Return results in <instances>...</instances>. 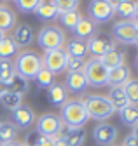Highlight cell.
I'll return each mask as SVG.
<instances>
[{"instance_id": "21", "label": "cell", "mask_w": 138, "mask_h": 146, "mask_svg": "<svg viewBox=\"0 0 138 146\" xmlns=\"http://www.w3.org/2000/svg\"><path fill=\"white\" fill-rule=\"evenodd\" d=\"M65 143L68 146H82L86 141V131L84 127H75V129H65V132L61 134Z\"/></svg>"}, {"instance_id": "38", "label": "cell", "mask_w": 138, "mask_h": 146, "mask_svg": "<svg viewBox=\"0 0 138 146\" xmlns=\"http://www.w3.org/2000/svg\"><path fill=\"white\" fill-rule=\"evenodd\" d=\"M123 146H138V132H136V129H135L133 132H129V134L124 137Z\"/></svg>"}, {"instance_id": "35", "label": "cell", "mask_w": 138, "mask_h": 146, "mask_svg": "<svg viewBox=\"0 0 138 146\" xmlns=\"http://www.w3.org/2000/svg\"><path fill=\"white\" fill-rule=\"evenodd\" d=\"M84 64L86 61L80 58H66L65 70H68V73H79V71H84Z\"/></svg>"}, {"instance_id": "7", "label": "cell", "mask_w": 138, "mask_h": 146, "mask_svg": "<svg viewBox=\"0 0 138 146\" xmlns=\"http://www.w3.org/2000/svg\"><path fill=\"white\" fill-rule=\"evenodd\" d=\"M88 12H89L88 19H91L94 25L109 23L115 16L114 14V2L112 0H93V2L88 4Z\"/></svg>"}, {"instance_id": "4", "label": "cell", "mask_w": 138, "mask_h": 146, "mask_svg": "<svg viewBox=\"0 0 138 146\" xmlns=\"http://www.w3.org/2000/svg\"><path fill=\"white\" fill-rule=\"evenodd\" d=\"M37 44L46 52L60 50L65 45V31L58 26H44L37 36Z\"/></svg>"}, {"instance_id": "26", "label": "cell", "mask_w": 138, "mask_h": 146, "mask_svg": "<svg viewBox=\"0 0 138 146\" xmlns=\"http://www.w3.org/2000/svg\"><path fill=\"white\" fill-rule=\"evenodd\" d=\"M0 104H2L5 110H11V111H14L16 108H19V106L23 104V98L18 96V94L9 92V90H5V92L0 96Z\"/></svg>"}, {"instance_id": "37", "label": "cell", "mask_w": 138, "mask_h": 146, "mask_svg": "<svg viewBox=\"0 0 138 146\" xmlns=\"http://www.w3.org/2000/svg\"><path fill=\"white\" fill-rule=\"evenodd\" d=\"M33 139L31 141H28V143H25V144H30V146H53V141H51L49 137H44V136H40V134H30Z\"/></svg>"}, {"instance_id": "9", "label": "cell", "mask_w": 138, "mask_h": 146, "mask_svg": "<svg viewBox=\"0 0 138 146\" xmlns=\"http://www.w3.org/2000/svg\"><path fill=\"white\" fill-rule=\"evenodd\" d=\"M66 54L63 49L60 50H49L44 54L42 58V64L47 71H51L53 75H60V73L65 71V66H66Z\"/></svg>"}, {"instance_id": "45", "label": "cell", "mask_w": 138, "mask_h": 146, "mask_svg": "<svg viewBox=\"0 0 138 146\" xmlns=\"http://www.w3.org/2000/svg\"><path fill=\"white\" fill-rule=\"evenodd\" d=\"M0 5H2V4H0Z\"/></svg>"}, {"instance_id": "43", "label": "cell", "mask_w": 138, "mask_h": 146, "mask_svg": "<svg viewBox=\"0 0 138 146\" xmlns=\"http://www.w3.org/2000/svg\"><path fill=\"white\" fill-rule=\"evenodd\" d=\"M21 146H30V144H25V143H23V144H21Z\"/></svg>"}, {"instance_id": "25", "label": "cell", "mask_w": 138, "mask_h": 146, "mask_svg": "<svg viewBox=\"0 0 138 146\" xmlns=\"http://www.w3.org/2000/svg\"><path fill=\"white\" fill-rule=\"evenodd\" d=\"M16 23V14L9 9V7H4L0 5V31H7L14 26Z\"/></svg>"}, {"instance_id": "23", "label": "cell", "mask_w": 138, "mask_h": 146, "mask_svg": "<svg viewBox=\"0 0 138 146\" xmlns=\"http://www.w3.org/2000/svg\"><path fill=\"white\" fill-rule=\"evenodd\" d=\"M65 54L68 58H80V59H84V56L88 54V45H86V42H82V40L72 38L66 44Z\"/></svg>"}, {"instance_id": "18", "label": "cell", "mask_w": 138, "mask_h": 146, "mask_svg": "<svg viewBox=\"0 0 138 146\" xmlns=\"http://www.w3.org/2000/svg\"><path fill=\"white\" fill-rule=\"evenodd\" d=\"M128 80H131V71L126 64H121L117 68L109 70V78H107L109 85H112V87L114 85H124Z\"/></svg>"}, {"instance_id": "30", "label": "cell", "mask_w": 138, "mask_h": 146, "mask_svg": "<svg viewBox=\"0 0 138 146\" xmlns=\"http://www.w3.org/2000/svg\"><path fill=\"white\" fill-rule=\"evenodd\" d=\"M33 80L37 82V87H39V89H49L51 85L54 84V75H53L51 71H47L46 68H42Z\"/></svg>"}, {"instance_id": "32", "label": "cell", "mask_w": 138, "mask_h": 146, "mask_svg": "<svg viewBox=\"0 0 138 146\" xmlns=\"http://www.w3.org/2000/svg\"><path fill=\"white\" fill-rule=\"evenodd\" d=\"M54 2V7L58 11V14H66V12H72V11H77L79 7V2L77 0H53Z\"/></svg>"}, {"instance_id": "13", "label": "cell", "mask_w": 138, "mask_h": 146, "mask_svg": "<svg viewBox=\"0 0 138 146\" xmlns=\"http://www.w3.org/2000/svg\"><path fill=\"white\" fill-rule=\"evenodd\" d=\"M114 14H117L123 21H136L138 17V4L129 2V0H121L114 2Z\"/></svg>"}, {"instance_id": "15", "label": "cell", "mask_w": 138, "mask_h": 146, "mask_svg": "<svg viewBox=\"0 0 138 146\" xmlns=\"http://www.w3.org/2000/svg\"><path fill=\"white\" fill-rule=\"evenodd\" d=\"M105 98L109 99V103L112 104V108L117 110V111H121L123 108H126L129 104V101L126 98V92H124V85H114V87H110V92Z\"/></svg>"}, {"instance_id": "1", "label": "cell", "mask_w": 138, "mask_h": 146, "mask_svg": "<svg viewBox=\"0 0 138 146\" xmlns=\"http://www.w3.org/2000/svg\"><path fill=\"white\" fill-rule=\"evenodd\" d=\"M14 71L16 75L23 77L25 80H33L37 77V73L44 68L42 64V56L37 54L35 50H23L19 54H16L14 59Z\"/></svg>"}, {"instance_id": "29", "label": "cell", "mask_w": 138, "mask_h": 146, "mask_svg": "<svg viewBox=\"0 0 138 146\" xmlns=\"http://www.w3.org/2000/svg\"><path fill=\"white\" fill-rule=\"evenodd\" d=\"M16 136H18V129L11 122H0V144L16 141Z\"/></svg>"}, {"instance_id": "12", "label": "cell", "mask_w": 138, "mask_h": 146, "mask_svg": "<svg viewBox=\"0 0 138 146\" xmlns=\"http://www.w3.org/2000/svg\"><path fill=\"white\" fill-rule=\"evenodd\" d=\"M93 137L100 146H114L117 139V127L112 123H98L93 131Z\"/></svg>"}, {"instance_id": "33", "label": "cell", "mask_w": 138, "mask_h": 146, "mask_svg": "<svg viewBox=\"0 0 138 146\" xmlns=\"http://www.w3.org/2000/svg\"><path fill=\"white\" fill-rule=\"evenodd\" d=\"M124 92H126V98H128L129 104L136 106V103H138V82L136 80H128L124 84Z\"/></svg>"}, {"instance_id": "40", "label": "cell", "mask_w": 138, "mask_h": 146, "mask_svg": "<svg viewBox=\"0 0 138 146\" xmlns=\"http://www.w3.org/2000/svg\"><path fill=\"white\" fill-rule=\"evenodd\" d=\"M0 146H21L18 141H11V143H4V144H0Z\"/></svg>"}, {"instance_id": "6", "label": "cell", "mask_w": 138, "mask_h": 146, "mask_svg": "<svg viewBox=\"0 0 138 146\" xmlns=\"http://www.w3.org/2000/svg\"><path fill=\"white\" fill-rule=\"evenodd\" d=\"M112 35L119 44L135 45L138 42V21H117L112 26Z\"/></svg>"}, {"instance_id": "17", "label": "cell", "mask_w": 138, "mask_h": 146, "mask_svg": "<svg viewBox=\"0 0 138 146\" xmlns=\"http://www.w3.org/2000/svg\"><path fill=\"white\" fill-rule=\"evenodd\" d=\"M88 87L89 85H88V82H86V77H84L82 71H79V73H68V75H66V85H65V89H68L70 92L82 94Z\"/></svg>"}, {"instance_id": "10", "label": "cell", "mask_w": 138, "mask_h": 146, "mask_svg": "<svg viewBox=\"0 0 138 146\" xmlns=\"http://www.w3.org/2000/svg\"><path fill=\"white\" fill-rule=\"evenodd\" d=\"M35 122V111L30 108L21 104L19 108H16L14 111H11V123L16 127V129H30Z\"/></svg>"}, {"instance_id": "20", "label": "cell", "mask_w": 138, "mask_h": 146, "mask_svg": "<svg viewBox=\"0 0 138 146\" xmlns=\"http://www.w3.org/2000/svg\"><path fill=\"white\" fill-rule=\"evenodd\" d=\"M35 14H37V17L40 21H53V19H56V17H60L53 0H51V2H47V0H40L37 9H35Z\"/></svg>"}, {"instance_id": "11", "label": "cell", "mask_w": 138, "mask_h": 146, "mask_svg": "<svg viewBox=\"0 0 138 146\" xmlns=\"http://www.w3.org/2000/svg\"><path fill=\"white\" fill-rule=\"evenodd\" d=\"M86 45H88V52L93 54V58H96V59L105 56V54L110 52V50H115V44L110 38H107V36H103V35H94L93 38H89L86 42Z\"/></svg>"}, {"instance_id": "28", "label": "cell", "mask_w": 138, "mask_h": 146, "mask_svg": "<svg viewBox=\"0 0 138 146\" xmlns=\"http://www.w3.org/2000/svg\"><path fill=\"white\" fill-rule=\"evenodd\" d=\"M119 118L124 125H136L138 122V108L133 104H128L126 108H123L119 111Z\"/></svg>"}, {"instance_id": "44", "label": "cell", "mask_w": 138, "mask_h": 146, "mask_svg": "<svg viewBox=\"0 0 138 146\" xmlns=\"http://www.w3.org/2000/svg\"><path fill=\"white\" fill-rule=\"evenodd\" d=\"M117 146H123V144H117Z\"/></svg>"}, {"instance_id": "24", "label": "cell", "mask_w": 138, "mask_h": 146, "mask_svg": "<svg viewBox=\"0 0 138 146\" xmlns=\"http://www.w3.org/2000/svg\"><path fill=\"white\" fill-rule=\"evenodd\" d=\"M100 63L105 66L107 70L117 68L121 64H124V52H121V50H110V52L105 54V56L100 58Z\"/></svg>"}, {"instance_id": "5", "label": "cell", "mask_w": 138, "mask_h": 146, "mask_svg": "<svg viewBox=\"0 0 138 146\" xmlns=\"http://www.w3.org/2000/svg\"><path fill=\"white\" fill-rule=\"evenodd\" d=\"M82 73H84V77H86L88 85H91V87L100 89V87L109 85V82H107V78H109V70L103 66L100 63V59H96V58H91L89 61H86Z\"/></svg>"}, {"instance_id": "19", "label": "cell", "mask_w": 138, "mask_h": 146, "mask_svg": "<svg viewBox=\"0 0 138 146\" xmlns=\"http://www.w3.org/2000/svg\"><path fill=\"white\" fill-rule=\"evenodd\" d=\"M47 99L54 106H63L68 101V90L61 84H53L47 89Z\"/></svg>"}, {"instance_id": "41", "label": "cell", "mask_w": 138, "mask_h": 146, "mask_svg": "<svg viewBox=\"0 0 138 146\" xmlns=\"http://www.w3.org/2000/svg\"><path fill=\"white\" fill-rule=\"evenodd\" d=\"M5 90H7V85H5L4 82H0V96H2V94L5 92Z\"/></svg>"}, {"instance_id": "34", "label": "cell", "mask_w": 138, "mask_h": 146, "mask_svg": "<svg viewBox=\"0 0 138 146\" xmlns=\"http://www.w3.org/2000/svg\"><path fill=\"white\" fill-rule=\"evenodd\" d=\"M14 64L11 61H0V82L7 85V82L14 77Z\"/></svg>"}, {"instance_id": "39", "label": "cell", "mask_w": 138, "mask_h": 146, "mask_svg": "<svg viewBox=\"0 0 138 146\" xmlns=\"http://www.w3.org/2000/svg\"><path fill=\"white\" fill-rule=\"evenodd\" d=\"M49 139L53 141V146H68V144L65 143V139H63L61 134H58V136H54V137H49Z\"/></svg>"}, {"instance_id": "8", "label": "cell", "mask_w": 138, "mask_h": 146, "mask_svg": "<svg viewBox=\"0 0 138 146\" xmlns=\"http://www.w3.org/2000/svg\"><path fill=\"white\" fill-rule=\"evenodd\" d=\"M37 134L44 137H54L58 134H63V123L60 117L54 113H44L40 118H37Z\"/></svg>"}, {"instance_id": "42", "label": "cell", "mask_w": 138, "mask_h": 146, "mask_svg": "<svg viewBox=\"0 0 138 146\" xmlns=\"http://www.w3.org/2000/svg\"><path fill=\"white\" fill-rule=\"evenodd\" d=\"M4 38H5V33H4V31H0V40H4Z\"/></svg>"}, {"instance_id": "3", "label": "cell", "mask_w": 138, "mask_h": 146, "mask_svg": "<svg viewBox=\"0 0 138 146\" xmlns=\"http://www.w3.org/2000/svg\"><path fill=\"white\" fill-rule=\"evenodd\" d=\"M82 104L86 108V111H88V117L89 118H94V120H107L115 111L105 96L88 94V96H84Z\"/></svg>"}, {"instance_id": "16", "label": "cell", "mask_w": 138, "mask_h": 146, "mask_svg": "<svg viewBox=\"0 0 138 146\" xmlns=\"http://www.w3.org/2000/svg\"><path fill=\"white\" fill-rule=\"evenodd\" d=\"M33 36H35V33H33V28L30 25H19L14 30V35L11 38L16 44V47H26L33 42Z\"/></svg>"}, {"instance_id": "36", "label": "cell", "mask_w": 138, "mask_h": 146, "mask_svg": "<svg viewBox=\"0 0 138 146\" xmlns=\"http://www.w3.org/2000/svg\"><path fill=\"white\" fill-rule=\"evenodd\" d=\"M39 2H40V0H30V2H25V0H16L14 5L18 7L21 12H25V14H31V12H35Z\"/></svg>"}, {"instance_id": "27", "label": "cell", "mask_w": 138, "mask_h": 146, "mask_svg": "<svg viewBox=\"0 0 138 146\" xmlns=\"http://www.w3.org/2000/svg\"><path fill=\"white\" fill-rule=\"evenodd\" d=\"M18 52V47L12 42V38H5L0 40V61H11L12 56H16Z\"/></svg>"}, {"instance_id": "31", "label": "cell", "mask_w": 138, "mask_h": 146, "mask_svg": "<svg viewBox=\"0 0 138 146\" xmlns=\"http://www.w3.org/2000/svg\"><path fill=\"white\" fill-rule=\"evenodd\" d=\"M80 14H79V11H72V12H66V14H61L60 16V21H61V25L66 28V30H74L75 26H77V23L80 21Z\"/></svg>"}, {"instance_id": "2", "label": "cell", "mask_w": 138, "mask_h": 146, "mask_svg": "<svg viewBox=\"0 0 138 146\" xmlns=\"http://www.w3.org/2000/svg\"><path fill=\"white\" fill-rule=\"evenodd\" d=\"M60 120L66 129H75V127H84V123L89 120V117L80 99H70L61 106Z\"/></svg>"}, {"instance_id": "22", "label": "cell", "mask_w": 138, "mask_h": 146, "mask_svg": "<svg viewBox=\"0 0 138 146\" xmlns=\"http://www.w3.org/2000/svg\"><path fill=\"white\" fill-rule=\"evenodd\" d=\"M7 90L12 92V94H18V96L23 98L30 90V84H28V80H25L23 77H19V75H16V73H14V77L7 82Z\"/></svg>"}, {"instance_id": "14", "label": "cell", "mask_w": 138, "mask_h": 146, "mask_svg": "<svg viewBox=\"0 0 138 146\" xmlns=\"http://www.w3.org/2000/svg\"><path fill=\"white\" fill-rule=\"evenodd\" d=\"M72 31H74L77 40L86 42V40L93 38L94 35H98V25H94L91 19H88V17H80V21L77 23V26Z\"/></svg>"}]
</instances>
